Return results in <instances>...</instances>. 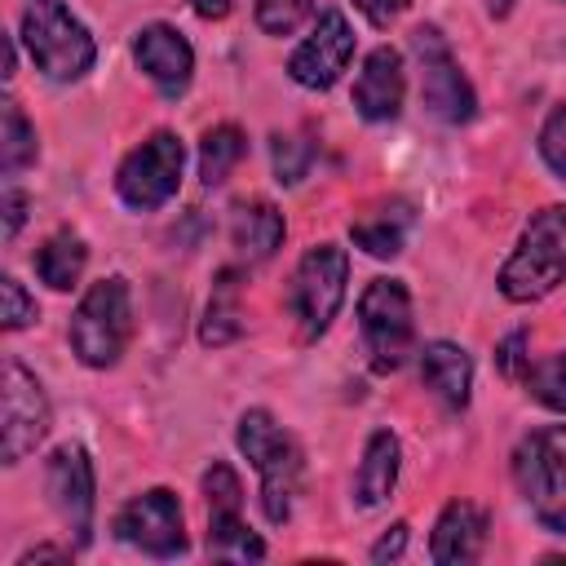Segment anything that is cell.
Masks as SVG:
<instances>
[{"label":"cell","instance_id":"23","mask_svg":"<svg viewBox=\"0 0 566 566\" xmlns=\"http://www.w3.org/2000/svg\"><path fill=\"white\" fill-rule=\"evenodd\" d=\"M243 150H248V142H243V133L234 124L208 128L203 142H199V177H203V186H221L230 177V168L243 159Z\"/></svg>","mask_w":566,"mask_h":566},{"label":"cell","instance_id":"21","mask_svg":"<svg viewBox=\"0 0 566 566\" xmlns=\"http://www.w3.org/2000/svg\"><path fill=\"white\" fill-rule=\"evenodd\" d=\"M239 270H221L217 283H212V296H208V310H203V327H199V340L203 345H230L239 332H243V310H239Z\"/></svg>","mask_w":566,"mask_h":566},{"label":"cell","instance_id":"32","mask_svg":"<svg viewBox=\"0 0 566 566\" xmlns=\"http://www.w3.org/2000/svg\"><path fill=\"white\" fill-rule=\"evenodd\" d=\"M522 349H526V332H513V336L500 345V358H495V363H500V371H504V376H513V380H517V376H526V367H531Z\"/></svg>","mask_w":566,"mask_h":566},{"label":"cell","instance_id":"14","mask_svg":"<svg viewBox=\"0 0 566 566\" xmlns=\"http://www.w3.org/2000/svg\"><path fill=\"white\" fill-rule=\"evenodd\" d=\"M133 57L137 66L155 80V88L164 97H181L186 84H190V71H195V53L186 44L181 31L164 27V22H150L137 31V44H133Z\"/></svg>","mask_w":566,"mask_h":566},{"label":"cell","instance_id":"6","mask_svg":"<svg viewBox=\"0 0 566 566\" xmlns=\"http://www.w3.org/2000/svg\"><path fill=\"white\" fill-rule=\"evenodd\" d=\"M358 327L371 371H398L411 354V296L398 279H371L358 296Z\"/></svg>","mask_w":566,"mask_h":566},{"label":"cell","instance_id":"19","mask_svg":"<svg viewBox=\"0 0 566 566\" xmlns=\"http://www.w3.org/2000/svg\"><path fill=\"white\" fill-rule=\"evenodd\" d=\"M230 239L239 248L243 261H265L274 256V248L283 243V212L265 199H252V203H234V217H230Z\"/></svg>","mask_w":566,"mask_h":566},{"label":"cell","instance_id":"4","mask_svg":"<svg viewBox=\"0 0 566 566\" xmlns=\"http://www.w3.org/2000/svg\"><path fill=\"white\" fill-rule=\"evenodd\" d=\"M22 40L49 80H80L97 57L88 27L62 0H31L22 13Z\"/></svg>","mask_w":566,"mask_h":566},{"label":"cell","instance_id":"3","mask_svg":"<svg viewBox=\"0 0 566 566\" xmlns=\"http://www.w3.org/2000/svg\"><path fill=\"white\" fill-rule=\"evenodd\" d=\"M133 340V292L128 279H97L71 314V349L84 367H115Z\"/></svg>","mask_w":566,"mask_h":566},{"label":"cell","instance_id":"5","mask_svg":"<svg viewBox=\"0 0 566 566\" xmlns=\"http://www.w3.org/2000/svg\"><path fill=\"white\" fill-rule=\"evenodd\" d=\"M513 478L535 522L566 535V424L526 433L513 451Z\"/></svg>","mask_w":566,"mask_h":566},{"label":"cell","instance_id":"1","mask_svg":"<svg viewBox=\"0 0 566 566\" xmlns=\"http://www.w3.org/2000/svg\"><path fill=\"white\" fill-rule=\"evenodd\" d=\"M239 451L261 473V509H265V517L274 526H283L292 517V500L301 491V447L292 442V433L265 407H252V411L239 416Z\"/></svg>","mask_w":566,"mask_h":566},{"label":"cell","instance_id":"30","mask_svg":"<svg viewBox=\"0 0 566 566\" xmlns=\"http://www.w3.org/2000/svg\"><path fill=\"white\" fill-rule=\"evenodd\" d=\"M0 323L4 332H18L27 323H35V296H27V287L18 279H0Z\"/></svg>","mask_w":566,"mask_h":566},{"label":"cell","instance_id":"8","mask_svg":"<svg viewBox=\"0 0 566 566\" xmlns=\"http://www.w3.org/2000/svg\"><path fill=\"white\" fill-rule=\"evenodd\" d=\"M181 164L186 150L172 133H150L137 150H128V159L115 172V190L133 212H155L164 208L177 186H181Z\"/></svg>","mask_w":566,"mask_h":566},{"label":"cell","instance_id":"34","mask_svg":"<svg viewBox=\"0 0 566 566\" xmlns=\"http://www.w3.org/2000/svg\"><path fill=\"white\" fill-rule=\"evenodd\" d=\"M354 4L363 9V18H367L371 27H389V22H394L411 0H354Z\"/></svg>","mask_w":566,"mask_h":566},{"label":"cell","instance_id":"10","mask_svg":"<svg viewBox=\"0 0 566 566\" xmlns=\"http://www.w3.org/2000/svg\"><path fill=\"white\" fill-rule=\"evenodd\" d=\"M411 49L420 57V88H424V106L442 119V124H469L478 111V97L464 80V71L455 66L447 40L433 27H416L411 31Z\"/></svg>","mask_w":566,"mask_h":566},{"label":"cell","instance_id":"20","mask_svg":"<svg viewBox=\"0 0 566 566\" xmlns=\"http://www.w3.org/2000/svg\"><path fill=\"white\" fill-rule=\"evenodd\" d=\"M407 230H411V203H402V199L376 203L367 217H358V221L349 226L354 243H358L367 256H398L402 243H407Z\"/></svg>","mask_w":566,"mask_h":566},{"label":"cell","instance_id":"22","mask_svg":"<svg viewBox=\"0 0 566 566\" xmlns=\"http://www.w3.org/2000/svg\"><path fill=\"white\" fill-rule=\"evenodd\" d=\"M84 261H88L84 239H80V234H71V230H62V234H53V239L35 252V274H40L49 287L66 292V287H75V283H80Z\"/></svg>","mask_w":566,"mask_h":566},{"label":"cell","instance_id":"28","mask_svg":"<svg viewBox=\"0 0 566 566\" xmlns=\"http://www.w3.org/2000/svg\"><path fill=\"white\" fill-rule=\"evenodd\" d=\"M314 0H256V27L265 35H292L310 18Z\"/></svg>","mask_w":566,"mask_h":566},{"label":"cell","instance_id":"15","mask_svg":"<svg viewBox=\"0 0 566 566\" xmlns=\"http://www.w3.org/2000/svg\"><path fill=\"white\" fill-rule=\"evenodd\" d=\"M402 88H407V80H402V53L389 49V44H380V49L367 53V62H363V71L354 80V106H358L363 119L385 124V119H394L402 111Z\"/></svg>","mask_w":566,"mask_h":566},{"label":"cell","instance_id":"9","mask_svg":"<svg viewBox=\"0 0 566 566\" xmlns=\"http://www.w3.org/2000/svg\"><path fill=\"white\" fill-rule=\"evenodd\" d=\"M49 433V398L18 358H4V394H0V455L4 464L27 460Z\"/></svg>","mask_w":566,"mask_h":566},{"label":"cell","instance_id":"26","mask_svg":"<svg viewBox=\"0 0 566 566\" xmlns=\"http://www.w3.org/2000/svg\"><path fill=\"white\" fill-rule=\"evenodd\" d=\"M522 380H526V389H531L535 402H544L548 411H562L566 416V349L539 358L535 367H526Z\"/></svg>","mask_w":566,"mask_h":566},{"label":"cell","instance_id":"27","mask_svg":"<svg viewBox=\"0 0 566 566\" xmlns=\"http://www.w3.org/2000/svg\"><path fill=\"white\" fill-rule=\"evenodd\" d=\"M203 495H208V517H243V486L230 464H212L203 473Z\"/></svg>","mask_w":566,"mask_h":566},{"label":"cell","instance_id":"17","mask_svg":"<svg viewBox=\"0 0 566 566\" xmlns=\"http://www.w3.org/2000/svg\"><path fill=\"white\" fill-rule=\"evenodd\" d=\"M420 376L447 407H464L473 389V358L451 340H433L420 354Z\"/></svg>","mask_w":566,"mask_h":566},{"label":"cell","instance_id":"25","mask_svg":"<svg viewBox=\"0 0 566 566\" xmlns=\"http://www.w3.org/2000/svg\"><path fill=\"white\" fill-rule=\"evenodd\" d=\"M208 553L234 562H261L265 544L243 526V517H208Z\"/></svg>","mask_w":566,"mask_h":566},{"label":"cell","instance_id":"24","mask_svg":"<svg viewBox=\"0 0 566 566\" xmlns=\"http://www.w3.org/2000/svg\"><path fill=\"white\" fill-rule=\"evenodd\" d=\"M35 128L18 111V102H0V168L4 177H18L27 164H35Z\"/></svg>","mask_w":566,"mask_h":566},{"label":"cell","instance_id":"7","mask_svg":"<svg viewBox=\"0 0 566 566\" xmlns=\"http://www.w3.org/2000/svg\"><path fill=\"white\" fill-rule=\"evenodd\" d=\"M345 283H349V256L336 243H318L301 256L296 274H292V314L301 323V336H323L345 301Z\"/></svg>","mask_w":566,"mask_h":566},{"label":"cell","instance_id":"35","mask_svg":"<svg viewBox=\"0 0 566 566\" xmlns=\"http://www.w3.org/2000/svg\"><path fill=\"white\" fill-rule=\"evenodd\" d=\"M402 544H407V522H398V526H389V535L371 548V562H394L398 553H402Z\"/></svg>","mask_w":566,"mask_h":566},{"label":"cell","instance_id":"36","mask_svg":"<svg viewBox=\"0 0 566 566\" xmlns=\"http://www.w3.org/2000/svg\"><path fill=\"white\" fill-rule=\"evenodd\" d=\"M31 562H66V548H31V553H22L18 557V566H31Z\"/></svg>","mask_w":566,"mask_h":566},{"label":"cell","instance_id":"2","mask_svg":"<svg viewBox=\"0 0 566 566\" xmlns=\"http://www.w3.org/2000/svg\"><path fill=\"white\" fill-rule=\"evenodd\" d=\"M557 283H566V208L548 203L526 221L513 256L504 261L500 292L526 305V301L548 296Z\"/></svg>","mask_w":566,"mask_h":566},{"label":"cell","instance_id":"37","mask_svg":"<svg viewBox=\"0 0 566 566\" xmlns=\"http://www.w3.org/2000/svg\"><path fill=\"white\" fill-rule=\"evenodd\" d=\"M199 18H226L230 13V0H190Z\"/></svg>","mask_w":566,"mask_h":566},{"label":"cell","instance_id":"18","mask_svg":"<svg viewBox=\"0 0 566 566\" xmlns=\"http://www.w3.org/2000/svg\"><path fill=\"white\" fill-rule=\"evenodd\" d=\"M394 482H398V438L389 429H376L363 447V464H358V478H354V504L358 509L385 504Z\"/></svg>","mask_w":566,"mask_h":566},{"label":"cell","instance_id":"13","mask_svg":"<svg viewBox=\"0 0 566 566\" xmlns=\"http://www.w3.org/2000/svg\"><path fill=\"white\" fill-rule=\"evenodd\" d=\"M44 482H49V495H53V509L62 513V522L75 531L80 544H88V535H93V464H88V451L80 442H62L49 455Z\"/></svg>","mask_w":566,"mask_h":566},{"label":"cell","instance_id":"16","mask_svg":"<svg viewBox=\"0 0 566 566\" xmlns=\"http://www.w3.org/2000/svg\"><path fill=\"white\" fill-rule=\"evenodd\" d=\"M482 539H486V513L469 500H451L433 526V562L438 566H464L482 553Z\"/></svg>","mask_w":566,"mask_h":566},{"label":"cell","instance_id":"33","mask_svg":"<svg viewBox=\"0 0 566 566\" xmlns=\"http://www.w3.org/2000/svg\"><path fill=\"white\" fill-rule=\"evenodd\" d=\"M0 212H4V243H13L18 230H22V221H27V195L9 186L4 199H0Z\"/></svg>","mask_w":566,"mask_h":566},{"label":"cell","instance_id":"12","mask_svg":"<svg viewBox=\"0 0 566 566\" xmlns=\"http://www.w3.org/2000/svg\"><path fill=\"white\" fill-rule=\"evenodd\" d=\"M349 57H354V31H349L345 13L323 9L314 18V31L296 44V53L287 62V75L301 88H332L340 80V71L349 66Z\"/></svg>","mask_w":566,"mask_h":566},{"label":"cell","instance_id":"11","mask_svg":"<svg viewBox=\"0 0 566 566\" xmlns=\"http://www.w3.org/2000/svg\"><path fill=\"white\" fill-rule=\"evenodd\" d=\"M115 535L150 557H181L186 553V526H181V504L172 491L155 486L146 495H133L119 517H115Z\"/></svg>","mask_w":566,"mask_h":566},{"label":"cell","instance_id":"31","mask_svg":"<svg viewBox=\"0 0 566 566\" xmlns=\"http://www.w3.org/2000/svg\"><path fill=\"white\" fill-rule=\"evenodd\" d=\"M539 155L557 177H566V102L548 111V119L539 128Z\"/></svg>","mask_w":566,"mask_h":566},{"label":"cell","instance_id":"29","mask_svg":"<svg viewBox=\"0 0 566 566\" xmlns=\"http://www.w3.org/2000/svg\"><path fill=\"white\" fill-rule=\"evenodd\" d=\"M270 155H274V172H279L283 186H296V181L305 177V168H310V150H305V142H296V137L274 133V137H270Z\"/></svg>","mask_w":566,"mask_h":566}]
</instances>
